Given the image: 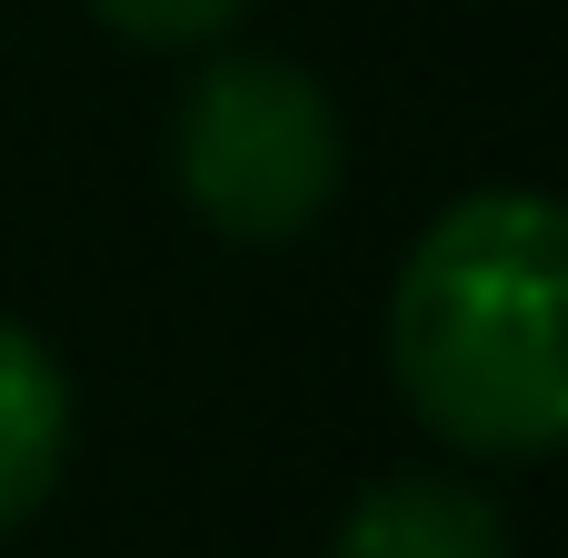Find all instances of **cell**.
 Wrapping results in <instances>:
<instances>
[{
  "label": "cell",
  "instance_id": "obj_1",
  "mask_svg": "<svg viewBox=\"0 0 568 558\" xmlns=\"http://www.w3.org/2000/svg\"><path fill=\"white\" fill-rule=\"evenodd\" d=\"M389 379L459 459L568 449V200L469 190L389 280Z\"/></svg>",
  "mask_w": 568,
  "mask_h": 558
},
{
  "label": "cell",
  "instance_id": "obj_4",
  "mask_svg": "<svg viewBox=\"0 0 568 558\" xmlns=\"http://www.w3.org/2000/svg\"><path fill=\"white\" fill-rule=\"evenodd\" d=\"M60 459H70V379L20 319H0V539L40 519Z\"/></svg>",
  "mask_w": 568,
  "mask_h": 558
},
{
  "label": "cell",
  "instance_id": "obj_3",
  "mask_svg": "<svg viewBox=\"0 0 568 558\" xmlns=\"http://www.w3.org/2000/svg\"><path fill=\"white\" fill-rule=\"evenodd\" d=\"M329 558H509V519L489 489L439 479V469H399L369 479L339 519Z\"/></svg>",
  "mask_w": 568,
  "mask_h": 558
},
{
  "label": "cell",
  "instance_id": "obj_2",
  "mask_svg": "<svg viewBox=\"0 0 568 558\" xmlns=\"http://www.w3.org/2000/svg\"><path fill=\"white\" fill-rule=\"evenodd\" d=\"M339 110L329 90L300 70V60H270V50H230L210 60L190 90H180V120H170V180L180 200L240 240V250H280L300 240L329 200H339Z\"/></svg>",
  "mask_w": 568,
  "mask_h": 558
},
{
  "label": "cell",
  "instance_id": "obj_5",
  "mask_svg": "<svg viewBox=\"0 0 568 558\" xmlns=\"http://www.w3.org/2000/svg\"><path fill=\"white\" fill-rule=\"evenodd\" d=\"M90 10L140 50H190V40H220L250 0H90Z\"/></svg>",
  "mask_w": 568,
  "mask_h": 558
}]
</instances>
